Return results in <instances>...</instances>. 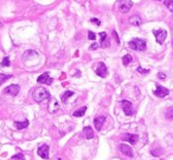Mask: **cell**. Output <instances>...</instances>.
I'll list each match as a JSON object with an SVG mask.
<instances>
[{
    "instance_id": "obj_1",
    "label": "cell",
    "mask_w": 173,
    "mask_h": 160,
    "mask_svg": "<svg viewBox=\"0 0 173 160\" xmlns=\"http://www.w3.org/2000/svg\"><path fill=\"white\" fill-rule=\"evenodd\" d=\"M32 97H33L34 101L42 103V101H44L45 99H50V93L47 92L46 88H44V87H38V88H36V90L33 91Z\"/></svg>"
},
{
    "instance_id": "obj_2",
    "label": "cell",
    "mask_w": 173,
    "mask_h": 160,
    "mask_svg": "<svg viewBox=\"0 0 173 160\" xmlns=\"http://www.w3.org/2000/svg\"><path fill=\"white\" fill-rule=\"evenodd\" d=\"M128 46L129 48L134 50V51H145L146 47H147V44H146V40L144 39H133L128 42Z\"/></svg>"
},
{
    "instance_id": "obj_3",
    "label": "cell",
    "mask_w": 173,
    "mask_h": 160,
    "mask_svg": "<svg viewBox=\"0 0 173 160\" xmlns=\"http://www.w3.org/2000/svg\"><path fill=\"white\" fill-rule=\"evenodd\" d=\"M132 6H133V2L130 0H120L117 4V10L121 13H127L132 8Z\"/></svg>"
},
{
    "instance_id": "obj_4",
    "label": "cell",
    "mask_w": 173,
    "mask_h": 160,
    "mask_svg": "<svg viewBox=\"0 0 173 160\" xmlns=\"http://www.w3.org/2000/svg\"><path fill=\"white\" fill-rule=\"evenodd\" d=\"M153 34L155 35L157 42L161 45V44H164V41L166 39V37H167V31H165V29H154Z\"/></svg>"
},
{
    "instance_id": "obj_5",
    "label": "cell",
    "mask_w": 173,
    "mask_h": 160,
    "mask_svg": "<svg viewBox=\"0 0 173 160\" xmlns=\"http://www.w3.org/2000/svg\"><path fill=\"white\" fill-rule=\"evenodd\" d=\"M120 104H121V107H122L125 114H127V115H133V114H134L133 106H132V103H130V101H128V100H121Z\"/></svg>"
},
{
    "instance_id": "obj_6",
    "label": "cell",
    "mask_w": 173,
    "mask_h": 160,
    "mask_svg": "<svg viewBox=\"0 0 173 160\" xmlns=\"http://www.w3.org/2000/svg\"><path fill=\"white\" fill-rule=\"evenodd\" d=\"M19 91H20V87H19V85H15V84L10 85V86H7L6 88H4V93L10 94V95H12V97L18 95Z\"/></svg>"
},
{
    "instance_id": "obj_7",
    "label": "cell",
    "mask_w": 173,
    "mask_h": 160,
    "mask_svg": "<svg viewBox=\"0 0 173 160\" xmlns=\"http://www.w3.org/2000/svg\"><path fill=\"white\" fill-rule=\"evenodd\" d=\"M96 74L101 78H106L107 74H108V68L106 66L104 63H99L97 65V68H96Z\"/></svg>"
},
{
    "instance_id": "obj_8",
    "label": "cell",
    "mask_w": 173,
    "mask_h": 160,
    "mask_svg": "<svg viewBox=\"0 0 173 160\" xmlns=\"http://www.w3.org/2000/svg\"><path fill=\"white\" fill-rule=\"evenodd\" d=\"M155 86H157V88H155V91H154V94H155L158 98H164V97L168 95L170 91H168L167 88L162 87V86H161V85H159V84H157Z\"/></svg>"
},
{
    "instance_id": "obj_9",
    "label": "cell",
    "mask_w": 173,
    "mask_h": 160,
    "mask_svg": "<svg viewBox=\"0 0 173 160\" xmlns=\"http://www.w3.org/2000/svg\"><path fill=\"white\" fill-rule=\"evenodd\" d=\"M37 82H39V84H46V85H51V84H52V78H51V77L49 75V73L46 72V73H43L42 75L38 77Z\"/></svg>"
},
{
    "instance_id": "obj_10",
    "label": "cell",
    "mask_w": 173,
    "mask_h": 160,
    "mask_svg": "<svg viewBox=\"0 0 173 160\" xmlns=\"http://www.w3.org/2000/svg\"><path fill=\"white\" fill-rule=\"evenodd\" d=\"M119 149H120V152L123 153L125 155H127V157H129V158H133V151H132V148H130L128 145H126V144H120V145H119Z\"/></svg>"
},
{
    "instance_id": "obj_11",
    "label": "cell",
    "mask_w": 173,
    "mask_h": 160,
    "mask_svg": "<svg viewBox=\"0 0 173 160\" xmlns=\"http://www.w3.org/2000/svg\"><path fill=\"white\" fill-rule=\"evenodd\" d=\"M49 146L45 144V145H42V146L38 148V151H37V153H38V155L39 157H42L43 159H49Z\"/></svg>"
},
{
    "instance_id": "obj_12",
    "label": "cell",
    "mask_w": 173,
    "mask_h": 160,
    "mask_svg": "<svg viewBox=\"0 0 173 160\" xmlns=\"http://www.w3.org/2000/svg\"><path fill=\"white\" fill-rule=\"evenodd\" d=\"M128 21H129L130 25H133V26H140V25L142 24V20H141V18H140L138 14H133V15H130L129 19H128Z\"/></svg>"
},
{
    "instance_id": "obj_13",
    "label": "cell",
    "mask_w": 173,
    "mask_h": 160,
    "mask_svg": "<svg viewBox=\"0 0 173 160\" xmlns=\"http://www.w3.org/2000/svg\"><path fill=\"white\" fill-rule=\"evenodd\" d=\"M58 109H59V104L55 98H52L50 100V104H49V112L50 113H56Z\"/></svg>"
},
{
    "instance_id": "obj_14",
    "label": "cell",
    "mask_w": 173,
    "mask_h": 160,
    "mask_svg": "<svg viewBox=\"0 0 173 160\" xmlns=\"http://www.w3.org/2000/svg\"><path fill=\"white\" fill-rule=\"evenodd\" d=\"M104 121H106V117H104V115H101V117L95 118V120H94V125H95V128H96L97 131H100L102 128Z\"/></svg>"
},
{
    "instance_id": "obj_15",
    "label": "cell",
    "mask_w": 173,
    "mask_h": 160,
    "mask_svg": "<svg viewBox=\"0 0 173 160\" xmlns=\"http://www.w3.org/2000/svg\"><path fill=\"white\" fill-rule=\"evenodd\" d=\"M100 38H101V46L102 47H108L109 46V39H108V35L106 32H101L100 33Z\"/></svg>"
},
{
    "instance_id": "obj_16",
    "label": "cell",
    "mask_w": 173,
    "mask_h": 160,
    "mask_svg": "<svg viewBox=\"0 0 173 160\" xmlns=\"http://www.w3.org/2000/svg\"><path fill=\"white\" fill-rule=\"evenodd\" d=\"M123 140H127L130 144H136L138 140H139V137H138L136 134H126Z\"/></svg>"
},
{
    "instance_id": "obj_17",
    "label": "cell",
    "mask_w": 173,
    "mask_h": 160,
    "mask_svg": "<svg viewBox=\"0 0 173 160\" xmlns=\"http://www.w3.org/2000/svg\"><path fill=\"white\" fill-rule=\"evenodd\" d=\"M15 126L18 130H24L29 126V120H24V121H15Z\"/></svg>"
},
{
    "instance_id": "obj_18",
    "label": "cell",
    "mask_w": 173,
    "mask_h": 160,
    "mask_svg": "<svg viewBox=\"0 0 173 160\" xmlns=\"http://www.w3.org/2000/svg\"><path fill=\"white\" fill-rule=\"evenodd\" d=\"M37 58L38 57V53L36 52V51H32V50H29V51H26L25 53H24V55H23V59L24 60H28V59H30V58Z\"/></svg>"
},
{
    "instance_id": "obj_19",
    "label": "cell",
    "mask_w": 173,
    "mask_h": 160,
    "mask_svg": "<svg viewBox=\"0 0 173 160\" xmlns=\"http://www.w3.org/2000/svg\"><path fill=\"white\" fill-rule=\"evenodd\" d=\"M83 131H84V134H86V139H93V138H94V131H93V128H91L90 126L84 127Z\"/></svg>"
},
{
    "instance_id": "obj_20",
    "label": "cell",
    "mask_w": 173,
    "mask_h": 160,
    "mask_svg": "<svg viewBox=\"0 0 173 160\" xmlns=\"http://www.w3.org/2000/svg\"><path fill=\"white\" fill-rule=\"evenodd\" d=\"M86 107L83 106L82 108H80V109H77V111L73 112V117H83L84 113H86Z\"/></svg>"
},
{
    "instance_id": "obj_21",
    "label": "cell",
    "mask_w": 173,
    "mask_h": 160,
    "mask_svg": "<svg viewBox=\"0 0 173 160\" xmlns=\"http://www.w3.org/2000/svg\"><path fill=\"white\" fill-rule=\"evenodd\" d=\"M132 60H133L132 55H130V54H126V55L122 58V64H123L125 66H127V65H129L130 63H132Z\"/></svg>"
},
{
    "instance_id": "obj_22",
    "label": "cell",
    "mask_w": 173,
    "mask_h": 160,
    "mask_svg": "<svg viewBox=\"0 0 173 160\" xmlns=\"http://www.w3.org/2000/svg\"><path fill=\"white\" fill-rule=\"evenodd\" d=\"M72 94H73V92H72V91H67L65 93L62 95V98H60V99H62V101H63V103H65V101H67V100H68V99L71 97Z\"/></svg>"
},
{
    "instance_id": "obj_23",
    "label": "cell",
    "mask_w": 173,
    "mask_h": 160,
    "mask_svg": "<svg viewBox=\"0 0 173 160\" xmlns=\"http://www.w3.org/2000/svg\"><path fill=\"white\" fill-rule=\"evenodd\" d=\"M165 117H166V119L173 120V107H170V108L166 111V113H165Z\"/></svg>"
},
{
    "instance_id": "obj_24",
    "label": "cell",
    "mask_w": 173,
    "mask_h": 160,
    "mask_svg": "<svg viewBox=\"0 0 173 160\" xmlns=\"http://www.w3.org/2000/svg\"><path fill=\"white\" fill-rule=\"evenodd\" d=\"M164 4L168 8V11L173 12V0H164Z\"/></svg>"
},
{
    "instance_id": "obj_25",
    "label": "cell",
    "mask_w": 173,
    "mask_h": 160,
    "mask_svg": "<svg viewBox=\"0 0 173 160\" xmlns=\"http://www.w3.org/2000/svg\"><path fill=\"white\" fill-rule=\"evenodd\" d=\"M10 65H11V63H10L8 57H5V58L2 59V61H1V66H2V67H8Z\"/></svg>"
},
{
    "instance_id": "obj_26",
    "label": "cell",
    "mask_w": 173,
    "mask_h": 160,
    "mask_svg": "<svg viewBox=\"0 0 173 160\" xmlns=\"http://www.w3.org/2000/svg\"><path fill=\"white\" fill-rule=\"evenodd\" d=\"M11 77H12V75H6V74H1V73H0V85H1L2 82H5L6 80L10 79Z\"/></svg>"
},
{
    "instance_id": "obj_27",
    "label": "cell",
    "mask_w": 173,
    "mask_h": 160,
    "mask_svg": "<svg viewBox=\"0 0 173 160\" xmlns=\"http://www.w3.org/2000/svg\"><path fill=\"white\" fill-rule=\"evenodd\" d=\"M88 38H89L90 40H95L96 39V34H95L94 32H91V31H90V32H88Z\"/></svg>"
},
{
    "instance_id": "obj_28",
    "label": "cell",
    "mask_w": 173,
    "mask_h": 160,
    "mask_svg": "<svg viewBox=\"0 0 173 160\" xmlns=\"http://www.w3.org/2000/svg\"><path fill=\"white\" fill-rule=\"evenodd\" d=\"M136 71H138L139 73H142V74H147V73H149V69H144V68H141V67H138V68H136Z\"/></svg>"
},
{
    "instance_id": "obj_29",
    "label": "cell",
    "mask_w": 173,
    "mask_h": 160,
    "mask_svg": "<svg viewBox=\"0 0 173 160\" xmlns=\"http://www.w3.org/2000/svg\"><path fill=\"white\" fill-rule=\"evenodd\" d=\"M90 21H91L93 24L97 25V26H100V25H101V21H100L99 19H96V18H91V19H90Z\"/></svg>"
},
{
    "instance_id": "obj_30",
    "label": "cell",
    "mask_w": 173,
    "mask_h": 160,
    "mask_svg": "<svg viewBox=\"0 0 173 160\" xmlns=\"http://www.w3.org/2000/svg\"><path fill=\"white\" fill-rule=\"evenodd\" d=\"M161 152H162V149H159V151H154V149H152V151H151L152 155H160V154H161Z\"/></svg>"
},
{
    "instance_id": "obj_31",
    "label": "cell",
    "mask_w": 173,
    "mask_h": 160,
    "mask_svg": "<svg viewBox=\"0 0 173 160\" xmlns=\"http://www.w3.org/2000/svg\"><path fill=\"white\" fill-rule=\"evenodd\" d=\"M13 160H24V155L23 154H15L13 157Z\"/></svg>"
},
{
    "instance_id": "obj_32",
    "label": "cell",
    "mask_w": 173,
    "mask_h": 160,
    "mask_svg": "<svg viewBox=\"0 0 173 160\" xmlns=\"http://www.w3.org/2000/svg\"><path fill=\"white\" fill-rule=\"evenodd\" d=\"M158 78L159 79H166V74H165V73H162V72H159L158 73Z\"/></svg>"
},
{
    "instance_id": "obj_33",
    "label": "cell",
    "mask_w": 173,
    "mask_h": 160,
    "mask_svg": "<svg viewBox=\"0 0 173 160\" xmlns=\"http://www.w3.org/2000/svg\"><path fill=\"white\" fill-rule=\"evenodd\" d=\"M113 35H114V38H115V41L117 42V45L120 44V39H119V35L116 34V31H113Z\"/></svg>"
},
{
    "instance_id": "obj_34",
    "label": "cell",
    "mask_w": 173,
    "mask_h": 160,
    "mask_svg": "<svg viewBox=\"0 0 173 160\" xmlns=\"http://www.w3.org/2000/svg\"><path fill=\"white\" fill-rule=\"evenodd\" d=\"M97 47H99V44H96V42H94V44H93V45L90 46V50H91V51H94V50H96Z\"/></svg>"
},
{
    "instance_id": "obj_35",
    "label": "cell",
    "mask_w": 173,
    "mask_h": 160,
    "mask_svg": "<svg viewBox=\"0 0 173 160\" xmlns=\"http://www.w3.org/2000/svg\"><path fill=\"white\" fill-rule=\"evenodd\" d=\"M1 26H2V24H1V23H0V27H1Z\"/></svg>"
},
{
    "instance_id": "obj_36",
    "label": "cell",
    "mask_w": 173,
    "mask_h": 160,
    "mask_svg": "<svg viewBox=\"0 0 173 160\" xmlns=\"http://www.w3.org/2000/svg\"><path fill=\"white\" fill-rule=\"evenodd\" d=\"M155 1H161V0H155Z\"/></svg>"
},
{
    "instance_id": "obj_37",
    "label": "cell",
    "mask_w": 173,
    "mask_h": 160,
    "mask_svg": "<svg viewBox=\"0 0 173 160\" xmlns=\"http://www.w3.org/2000/svg\"><path fill=\"white\" fill-rule=\"evenodd\" d=\"M58 160H60V158H59V159H58Z\"/></svg>"
}]
</instances>
